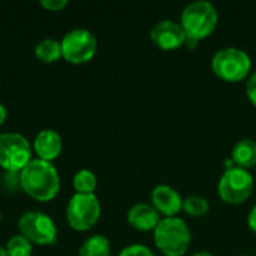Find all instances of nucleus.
Masks as SVG:
<instances>
[{
  "label": "nucleus",
  "mask_w": 256,
  "mask_h": 256,
  "mask_svg": "<svg viewBox=\"0 0 256 256\" xmlns=\"http://www.w3.org/2000/svg\"><path fill=\"white\" fill-rule=\"evenodd\" d=\"M62 56L72 64H82L90 62L98 51L96 36L87 28H74L68 32L62 42Z\"/></svg>",
  "instance_id": "obj_8"
},
{
  "label": "nucleus",
  "mask_w": 256,
  "mask_h": 256,
  "mask_svg": "<svg viewBox=\"0 0 256 256\" xmlns=\"http://www.w3.org/2000/svg\"><path fill=\"white\" fill-rule=\"evenodd\" d=\"M231 159L236 166L248 170L256 165V141L250 138L240 140L231 153Z\"/></svg>",
  "instance_id": "obj_14"
},
{
  "label": "nucleus",
  "mask_w": 256,
  "mask_h": 256,
  "mask_svg": "<svg viewBox=\"0 0 256 256\" xmlns=\"http://www.w3.org/2000/svg\"><path fill=\"white\" fill-rule=\"evenodd\" d=\"M183 210L189 214V216H195V218H201L204 214L208 213L210 210V204L204 196H198V195H190L183 201Z\"/></svg>",
  "instance_id": "obj_18"
},
{
  "label": "nucleus",
  "mask_w": 256,
  "mask_h": 256,
  "mask_svg": "<svg viewBox=\"0 0 256 256\" xmlns=\"http://www.w3.org/2000/svg\"><path fill=\"white\" fill-rule=\"evenodd\" d=\"M100 218V204L94 194H75L66 207V219L75 231H88Z\"/></svg>",
  "instance_id": "obj_6"
},
{
  "label": "nucleus",
  "mask_w": 256,
  "mask_h": 256,
  "mask_svg": "<svg viewBox=\"0 0 256 256\" xmlns=\"http://www.w3.org/2000/svg\"><path fill=\"white\" fill-rule=\"evenodd\" d=\"M6 117H8V111H6V106H4L3 104H0V126H2L3 123H4Z\"/></svg>",
  "instance_id": "obj_24"
},
{
  "label": "nucleus",
  "mask_w": 256,
  "mask_h": 256,
  "mask_svg": "<svg viewBox=\"0 0 256 256\" xmlns=\"http://www.w3.org/2000/svg\"><path fill=\"white\" fill-rule=\"evenodd\" d=\"M152 204L159 213L165 214L166 218H176V214L183 210L182 195L174 188L166 184H160L153 189Z\"/></svg>",
  "instance_id": "obj_11"
},
{
  "label": "nucleus",
  "mask_w": 256,
  "mask_h": 256,
  "mask_svg": "<svg viewBox=\"0 0 256 256\" xmlns=\"http://www.w3.org/2000/svg\"><path fill=\"white\" fill-rule=\"evenodd\" d=\"M0 222H2V212H0Z\"/></svg>",
  "instance_id": "obj_27"
},
{
  "label": "nucleus",
  "mask_w": 256,
  "mask_h": 256,
  "mask_svg": "<svg viewBox=\"0 0 256 256\" xmlns=\"http://www.w3.org/2000/svg\"><path fill=\"white\" fill-rule=\"evenodd\" d=\"M246 93H248V98L250 99V102L256 106V72H254L248 80Z\"/></svg>",
  "instance_id": "obj_22"
},
{
  "label": "nucleus",
  "mask_w": 256,
  "mask_h": 256,
  "mask_svg": "<svg viewBox=\"0 0 256 256\" xmlns=\"http://www.w3.org/2000/svg\"><path fill=\"white\" fill-rule=\"evenodd\" d=\"M34 153L38 154V159L45 160V162H52L57 159L62 153L63 148V141L62 136L52 130V129H44L40 130L33 142Z\"/></svg>",
  "instance_id": "obj_12"
},
{
  "label": "nucleus",
  "mask_w": 256,
  "mask_h": 256,
  "mask_svg": "<svg viewBox=\"0 0 256 256\" xmlns=\"http://www.w3.org/2000/svg\"><path fill=\"white\" fill-rule=\"evenodd\" d=\"M154 232L156 248L165 256H183L190 246V231L180 218H165Z\"/></svg>",
  "instance_id": "obj_3"
},
{
  "label": "nucleus",
  "mask_w": 256,
  "mask_h": 256,
  "mask_svg": "<svg viewBox=\"0 0 256 256\" xmlns=\"http://www.w3.org/2000/svg\"><path fill=\"white\" fill-rule=\"evenodd\" d=\"M22 190L36 201H51L60 192V176L51 162L32 159L20 172Z\"/></svg>",
  "instance_id": "obj_1"
},
{
  "label": "nucleus",
  "mask_w": 256,
  "mask_h": 256,
  "mask_svg": "<svg viewBox=\"0 0 256 256\" xmlns=\"http://www.w3.org/2000/svg\"><path fill=\"white\" fill-rule=\"evenodd\" d=\"M34 56L39 62L42 63H56L58 58H62V45L58 40L46 38L42 39L36 48H34Z\"/></svg>",
  "instance_id": "obj_15"
},
{
  "label": "nucleus",
  "mask_w": 256,
  "mask_h": 256,
  "mask_svg": "<svg viewBox=\"0 0 256 256\" xmlns=\"http://www.w3.org/2000/svg\"><path fill=\"white\" fill-rule=\"evenodd\" d=\"M213 72L225 81L237 82L244 80L252 68V62L248 52L240 48L228 46L218 51L212 60Z\"/></svg>",
  "instance_id": "obj_4"
},
{
  "label": "nucleus",
  "mask_w": 256,
  "mask_h": 256,
  "mask_svg": "<svg viewBox=\"0 0 256 256\" xmlns=\"http://www.w3.org/2000/svg\"><path fill=\"white\" fill-rule=\"evenodd\" d=\"M254 177L248 170L228 168L219 180V196L228 204H242L254 192Z\"/></svg>",
  "instance_id": "obj_9"
},
{
  "label": "nucleus",
  "mask_w": 256,
  "mask_h": 256,
  "mask_svg": "<svg viewBox=\"0 0 256 256\" xmlns=\"http://www.w3.org/2000/svg\"><path fill=\"white\" fill-rule=\"evenodd\" d=\"M98 186V178L90 170H80L74 176V188L76 194H93Z\"/></svg>",
  "instance_id": "obj_17"
},
{
  "label": "nucleus",
  "mask_w": 256,
  "mask_h": 256,
  "mask_svg": "<svg viewBox=\"0 0 256 256\" xmlns=\"http://www.w3.org/2000/svg\"><path fill=\"white\" fill-rule=\"evenodd\" d=\"M33 147L26 136L16 132L0 135V166L8 172H21L32 160Z\"/></svg>",
  "instance_id": "obj_5"
},
{
  "label": "nucleus",
  "mask_w": 256,
  "mask_h": 256,
  "mask_svg": "<svg viewBox=\"0 0 256 256\" xmlns=\"http://www.w3.org/2000/svg\"><path fill=\"white\" fill-rule=\"evenodd\" d=\"M219 15L216 8L206 0H198L189 3L180 16V24L188 36V40L198 42L207 38L218 24Z\"/></svg>",
  "instance_id": "obj_2"
},
{
  "label": "nucleus",
  "mask_w": 256,
  "mask_h": 256,
  "mask_svg": "<svg viewBox=\"0 0 256 256\" xmlns=\"http://www.w3.org/2000/svg\"><path fill=\"white\" fill-rule=\"evenodd\" d=\"M66 4H68L66 0H42V2H40V6L45 8L46 10H51V12H58V10H62Z\"/></svg>",
  "instance_id": "obj_21"
},
{
  "label": "nucleus",
  "mask_w": 256,
  "mask_h": 256,
  "mask_svg": "<svg viewBox=\"0 0 256 256\" xmlns=\"http://www.w3.org/2000/svg\"><path fill=\"white\" fill-rule=\"evenodd\" d=\"M160 220V213L146 202H138L128 212V222L138 231H154Z\"/></svg>",
  "instance_id": "obj_13"
},
{
  "label": "nucleus",
  "mask_w": 256,
  "mask_h": 256,
  "mask_svg": "<svg viewBox=\"0 0 256 256\" xmlns=\"http://www.w3.org/2000/svg\"><path fill=\"white\" fill-rule=\"evenodd\" d=\"M194 256H213L212 254H208V252H198V254H195Z\"/></svg>",
  "instance_id": "obj_25"
},
{
  "label": "nucleus",
  "mask_w": 256,
  "mask_h": 256,
  "mask_svg": "<svg viewBox=\"0 0 256 256\" xmlns=\"http://www.w3.org/2000/svg\"><path fill=\"white\" fill-rule=\"evenodd\" d=\"M111 244L110 240L104 236H92L80 248L78 256H110Z\"/></svg>",
  "instance_id": "obj_16"
},
{
  "label": "nucleus",
  "mask_w": 256,
  "mask_h": 256,
  "mask_svg": "<svg viewBox=\"0 0 256 256\" xmlns=\"http://www.w3.org/2000/svg\"><path fill=\"white\" fill-rule=\"evenodd\" d=\"M18 231L20 236L38 246H50L57 240L54 220L42 212H26L18 219Z\"/></svg>",
  "instance_id": "obj_7"
},
{
  "label": "nucleus",
  "mask_w": 256,
  "mask_h": 256,
  "mask_svg": "<svg viewBox=\"0 0 256 256\" xmlns=\"http://www.w3.org/2000/svg\"><path fill=\"white\" fill-rule=\"evenodd\" d=\"M248 224H249V228L256 232V206L250 210V213H249V219H248Z\"/></svg>",
  "instance_id": "obj_23"
},
{
  "label": "nucleus",
  "mask_w": 256,
  "mask_h": 256,
  "mask_svg": "<svg viewBox=\"0 0 256 256\" xmlns=\"http://www.w3.org/2000/svg\"><path fill=\"white\" fill-rule=\"evenodd\" d=\"M8 256H32V243L22 236H14L4 246Z\"/></svg>",
  "instance_id": "obj_19"
},
{
  "label": "nucleus",
  "mask_w": 256,
  "mask_h": 256,
  "mask_svg": "<svg viewBox=\"0 0 256 256\" xmlns=\"http://www.w3.org/2000/svg\"><path fill=\"white\" fill-rule=\"evenodd\" d=\"M118 256H154L153 252L142 244H132L124 248Z\"/></svg>",
  "instance_id": "obj_20"
},
{
  "label": "nucleus",
  "mask_w": 256,
  "mask_h": 256,
  "mask_svg": "<svg viewBox=\"0 0 256 256\" xmlns=\"http://www.w3.org/2000/svg\"><path fill=\"white\" fill-rule=\"evenodd\" d=\"M240 256H246V255H240Z\"/></svg>",
  "instance_id": "obj_28"
},
{
  "label": "nucleus",
  "mask_w": 256,
  "mask_h": 256,
  "mask_svg": "<svg viewBox=\"0 0 256 256\" xmlns=\"http://www.w3.org/2000/svg\"><path fill=\"white\" fill-rule=\"evenodd\" d=\"M0 256H8L6 250H4V248H2V246H0Z\"/></svg>",
  "instance_id": "obj_26"
},
{
  "label": "nucleus",
  "mask_w": 256,
  "mask_h": 256,
  "mask_svg": "<svg viewBox=\"0 0 256 256\" xmlns=\"http://www.w3.org/2000/svg\"><path fill=\"white\" fill-rule=\"evenodd\" d=\"M150 38L153 44H156L160 50L165 51L177 50L188 40L182 24L172 20H162L156 22L150 32Z\"/></svg>",
  "instance_id": "obj_10"
}]
</instances>
